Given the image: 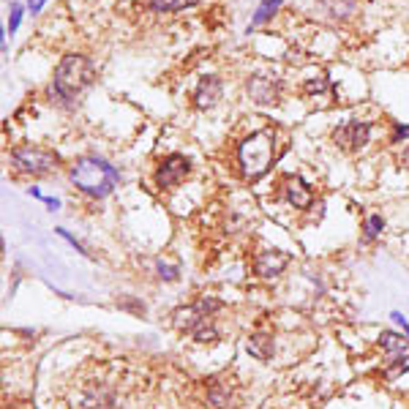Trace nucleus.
Here are the masks:
<instances>
[{
    "instance_id": "aec40b11",
    "label": "nucleus",
    "mask_w": 409,
    "mask_h": 409,
    "mask_svg": "<svg viewBox=\"0 0 409 409\" xmlns=\"http://www.w3.org/2000/svg\"><path fill=\"white\" fill-rule=\"evenodd\" d=\"M156 267H159V276H161L164 281H175L178 279V265H164L161 260H159Z\"/></svg>"
},
{
    "instance_id": "39448f33",
    "label": "nucleus",
    "mask_w": 409,
    "mask_h": 409,
    "mask_svg": "<svg viewBox=\"0 0 409 409\" xmlns=\"http://www.w3.org/2000/svg\"><path fill=\"white\" fill-rule=\"evenodd\" d=\"M11 164L17 172H25V175H47L52 166H58V153L47 150V147H14L11 150Z\"/></svg>"
},
{
    "instance_id": "ddd939ff",
    "label": "nucleus",
    "mask_w": 409,
    "mask_h": 409,
    "mask_svg": "<svg viewBox=\"0 0 409 409\" xmlns=\"http://www.w3.org/2000/svg\"><path fill=\"white\" fill-rule=\"evenodd\" d=\"M248 352H251L254 358H260V360H270V358H273V336H267V333H254V336L248 338Z\"/></svg>"
},
{
    "instance_id": "2eb2a0df",
    "label": "nucleus",
    "mask_w": 409,
    "mask_h": 409,
    "mask_svg": "<svg viewBox=\"0 0 409 409\" xmlns=\"http://www.w3.org/2000/svg\"><path fill=\"white\" fill-rule=\"evenodd\" d=\"M281 3H284V0H262V3H260V8H257V11H254V17H251V25L257 28V25H265V22H270L273 20V14L281 8Z\"/></svg>"
},
{
    "instance_id": "9d476101",
    "label": "nucleus",
    "mask_w": 409,
    "mask_h": 409,
    "mask_svg": "<svg viewBox=\"0 0 409 409\" xmlns=\"http://www.w3.org/2000/svg\"><path fill=\"white\" fill-rule=\"evenodd\" d=\"M221 96H224L221 80L216 74H204L197 85V90H194V104H197V109H210V106L221 102Z\"/></svg>"
},
{
    "instance_id": "9b49d317",
    "label": "nucleus",
    "mask_w": 409,
    "mask_h": 409,
    "mask_svg": "<svg viewBox=\"0 0 409 409\" xmlns=\"http://www.w3.org/2000/svg\"><path fill=\"white\" fill-rule=\"evenodd\" d=\"M281 200L286 204H292V207H300V210H306L308 204L314 202V197H311V188H308L300 178H295V175H289L281 185Z\"/></svg>"
},
{
    "instance_id": "5701e85b",
    "label": "nucleus",
    "mask_w": 409,
    "mask_h": 409,
    "mask_svg": "<svg viewBox=\"0 0 409 409\" xmlns=\"http://www.w3.org/2000/svg\"><path fill=\"white\" fill-rule=\"evenodd\" d=\"M390 317H393V322H398V325L404 327V333H407V338H409V322H407V319H404V317H401V314H398V311H393V314H390Z\"/></svg>"
},
{
    "instance_id": "a211bd4d",
    "label": "nucleus",
    "mask_w": 409,
    "mask_h": 409,
    "mask_svg": "<svg viewBox=\"0 0 409 409\" xmlns=\"http://www.w3.org/2000/svg\"><path fill=\"white\" fill-rule=\"evenodd\" d=\"M22 11H25V6L22 3H14L11 6V14H8V25H6V33H17L20 30V22H22Z\"/></svg>"
},
{
    "instance_id": "4468645a",
    "label": "nucleus",
    "mask_w": 409,
    "mask_h": 409,
    "mask_svg": "<svg viewBox=\"0 0 409 409\" xmlns=\"http://www.w3.org/2000/svg\"><path fill=\"white\" fill-rule=\"evenodd\" d=\"M200 0H147V6H150V11H166V14H172V11H185V8H194Z\"/></svg>"
},
{
    "instance_id": "393cba45",
    "label": "nucleus",
    "mask_w": 409,
    "mask_h": 409,
    "mask_svg": "<svg viewBox=\"0 0 409 409\" xmlns=\"http://www.w3.org/2000/svg\"><path fill=\"white\" fill-rule=\"evenodd\" d=\"M28 191H30V197H36V200H44V194H41V188H39V185H30Z\"/></svg>"
},
{
    "instance_id": "6ab92c4d",
    "label": "nucleus",
    "mask_w": 409,
    "mask_h": 409,
    "mask_svg": "<svg viewBox=\"0 0 409 409\" xmlns=\"http://www.w3.org/2000/svg\"><path fill=\"white\" fill-rule=\"evenodd\" d=\"M404 140H409V126H404V123H393V131H390V142L398 145V142H404Z\"/></svg>"
},
{
    "instance_id": "f8f14e48",
    "label": "nucleus",
    "mask_w": 409,
    "mask_h": 409,
    "mask_svg": "<svg viewBox=\"0 0 409 409\" xmlns=\"http://www.w3.org/2000/svg\"><path fill=\"white\" fill-rule=\"evenodd\" d=\"M379 344H382V349L388 352V360L407 358L409 355V338L398 336V333H390V330H385V333H382V338H379Z\"/></svg>"
},
{
    "instance_id": "b1692460",
    "label": "nucleus",
    "mask_w": 409,
    "mask_h": 409,
    "mask_svg": "<svg viewBox=\"0 0 409 409\" xmlns=\"http://www.w3.org/2000/svg\"><path fill=\"white\" fill-rule=\"evenodd\" d=\"M44 204H47L49 210H58V207H61V202H58L55 197H44Z\"/></svg>"
},
{
    "instance_id": "f3484780",
    "label": "nucleus",
    "mask_w": 409,
    "mask_h": 409,
    "mask_svg": "<svg viewBox=\"0 0 409 409\" xmlns=\"http://www.w3.org/2000/svg\"><path fill=\"white\" fill-rule=\"evenodd\" d=\"M325 90H327V77L325 74H319V80L303 82V93H306V96H322Z\"/></svg>"
},
{
    "instance_id": "f257e3e1",
    "label": "nucleus",
    "mask_w": 409,
    "mask_h": 409,
    "mask_svg": "<svg viewBox=\"0 0 409 409\" xmlns=\"http://www.w3.org/2000/svg\"><path fill=\"white\" fill-rule=\"evenodd\" d=\"M96 80V68H93V63L87 61L85 55H63L61 63H58V68H55V77H52V87H49V93H52V99L63 106H71V104L77 102V96H80L85 87H90Z\"/></svg>"
},
{
    "instance_id": "412c9836",
    "label": "nucleus",
    "mask_w": 409,
    "mask_h": 409,
    "mask_svg": "<svg viewBox=\"0 0 409 409\" xmlns=\"http://www.w3.org/2000/svg\"><path fill=\"white\" fill-rule=\"evenodd\" d=\"M58 235H61V238H66V240H68V243L74 245V248H77V251H82V254H85V257H90V251H87V248H85V245H82L80 240H77V238H74V235H71V232H66V229H58Z\"/></svg>"
},
{
    "instance_id": "a878e982",
    "label": "nucleus",
    "mask_w": 409,
    "mask_h": 409,
    "mask_svg": "<svg viewBox=\"0 0 409 409\" xmlns=\"http://www.w3.org/2000/svg\"><path fill=\"white\" fill-rule=\"evenodd\" d=\"M401 164H404V166H409V145L404 147V153H401Z\"/></svg>"
},
{
    "instance_id": "0eeeda50",
    "label": "nucleus",
    "mask_w": 409,
    "mask_h": 409,
    "mask_svg": "<svg viewBox=\"0 0 409 409\" xmlns=\"http://www.w3.org/2000/svg\"><path fill=\"white\" fill-rule=\"evenodd\" d=\"M245 90H248V99L254 104L273 106V104H279V99H281V80L273 77V74H254L248 80V85H245Z\"/></svg>"
},
{
    "instance_id": "1a4fd4ad",
    "label": "nucleus",
    "mask_w": 409,
    "mask_h": 409,
    "mask_svg": "<svg viewBox=\"0 0 409 409\" xmlns=\"http://www.w3.org/2000/svg\"><path fill=\"white\" fill-rule=\"evenodd\" d=\"M286 265H289V254L279 251V248H265V251H260L257 260H254V270H257V276H262V279H276Z\"/></svg>"
},
{
    "instance_id": "dca6fc26",
    "label": "nucleus",
    "mask_w": 409,
    "mask_h": 409,
    "mask_svg": "<svg viewBox=\"0 0 409 409\" xmlns=\"http://www.w3.org/2000/svg\"><path fill=\"white\" fill-rule=\"evenodd\" d=\"M382 229H385V219H382L379 213H371L366 221H363V240H366V243L377 240V238L382 235Z\"/></svg>"
},
{
    "instance_id": "f03ea898",
    "label": "nucleus",
    "mask_w": 409,
    "mask_h": 409,
    "mask_svg": "<svg viewBox=\"0 0 409 409\" xmlns=\"http://www.w3.org/2000/svg\"><path fill=\"white\" fill-rule=\"evenodd\" d=\"M68 178L82 194H87L93 200H104L106 194L115 191V185L121 183V169L112 166L109 161H104V159L85 156V159H77V164L68 172Z\"/></svg>"
},
{
    "instance_id": "4be33fe9",
    "label": "nucleus",
    "mask_w": 409,
    "mask_h": 409,
    "mask_svg": "<svg viewBox=\"0 0 409 409\" xmlns=\"http://www.w3.org/2000/svg\"><path fill=\"white\" fill-rule=\"evenodd\" d=\"M44 3H47V0H28V11H30V14H39L41 8H44Z\"/></svg>"
},
{
    "instance_id": "20e7f679",
    "label": "nucleus",
    "mask_w": 409,
    "mask_h": 409,
    "mask_svg": "<svg viewBox=\"0 0 409 409\" xmlns=\"http://www.w3.org/2000/svg\"><path fill=\"white\" fill-rule=\"evenodd\" d=\"M221 303L216 298H202L194 306H185L175 311V327L181 333L194 336L197 341H213L219 333L213 327V311H219Z\"/></svg>"
},
{
    "instance_id": "423d86ee",
    "label": "nucleus",
    "mask_w": 409,
    "mask_h": 409,
    "mask_svg": "<svg viewBox=\"0 0 409 409\" xmlns=\"http://www.w3.org/2000/svg\"><path fill=\"white\" fill-rule=\"evenodd\" d=\"M371 140V123L360 121V118H352V121L341 123L336 131H333V142L338 145L341 150L347 153H358L363 150Z\"/></svg>"
},
{
    "instance_id": "6e6552de",
    "label": "nucleus",
    "mask_w": 409,
    "mask_h": 409,
    "mask_svg": "<svg viewBox=\"0 0 409 409\" xmlns=\"http://www.w3.org/2000/svg\"><path fill=\"white\" fill-rule=\"evenodd\" d=\"M191 172V161L181 156V153H172L161 159V164L156 166V185L159 188H175L185 181V175Z\"/></svg>"
},
{
    "instance_id": "7ed1b4c3",
    "label": "nucleus",
    "mask_w": 409,
    "mask_h": 409,
    "mask_svg": "<svg viewBox=\"0 0 409 409\" xmlns=\"http://www.w3.org/2000/svg\"><path fill=\"white\" fill-rule=\"evenodd\" d=\"M238 164L245 181H260L276 164V134L257 131L238 145Z\"/></svg>"
}]
</instances>
